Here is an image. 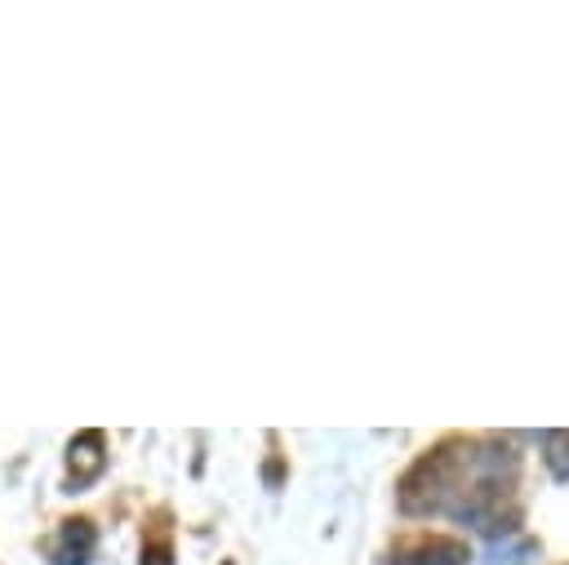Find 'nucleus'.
I'll return each instance as SVG.
<instances>
[{
    "mask_svg": "<svg viewBox=\"0 0 569 565\" xmlns=\"http://www.w3.org/2000/svg\"><path fill=\"white\" fill-rule=\"evenodd\" d=\"M71 485L80 489V485H89L98 472H102V432H80L76 440H71Z\"/></svg>",
    "mask_w": 569,
    "mask_h": 565,
    "instance_id": "nucleus-5",
    "label": "nucleus"
},
{
    "mask_svg": "<svg viewBox=\"0 0 569 565\" xmlns=\"http://www.w3.org/2000/svg\"><path fill=\"white\" fill-rule=\"evenodd\" d=\"M471 552L462 538H449V534H431V538H418L413 547L396 552L391 565H467Z\"/></svg>",
    "mask_w": 569,
    "mask_h": 565,
    "instance_id": "nucleus-3",
    "label": "nucleus"
},
{
    "mask_svg": "<svg viewBox=\"0 0 569 565\" xmlns=\"http://www.w3.org/2000/svg\"><path fill=\"white\" fill-rule=\"evenodd\" d=\"M471 467V445L467 440H440L427 449L400 480V507L409 516H431L445 512L453 494H462V476Z\"/></svg>",
    "mask_w": 569,
    "mask_h": 565,
    "instance_id": "nucleus-1",
    "label": "nucleus"
},
{
    "mask_svg": "<svg viewBox=\"0 0 569 565\" xmlns=\"http://www.w3.org/2000/svg\"><path fill=\"white\" fill-rule=\"evenodd\" d=\"M542 454L556 480H569V432H547L542 436Z\"/></svg>",
    "mask_w": 569,
    "mask_h": 565,
    "instance_id": "nucleus-6",
    "label": "nucleus"
},
{
    "mask_svg": "<svg viewBox=\"0 0 569 565\" xmlns=\"http://www.w3.org/2000/svg\"><path fill=\"white\" fill-rule=\"evenodd\" d=\"M458 521L485 529V534H507L520 525V503L511 494V480H485L476 476L471 489H462V503L449 507Z\"/></svg>",
    "mask_w": 569,
    "mask_h": 565,
    "instance_id": "nucleus-2",
    "label": "nucleus"
},
{
    "mask_svg": "<svg viewBox=\"0 0 569 565\" xmlns=\"http://www.w3.org/2000/svg\"><path fill=\"white\" fill-rule=\"evenodd\" d=\"M93 543H98V534L89 521H67L58 543H53V565H89Z\"/></svg>",
    "mask_w": 569,
    "mask_h": 565,
    "instance_id": "nucleus-4",
    "label": "nucleus"
},
{
    "mask_svg": "<svg viewBox=\"0 0 569 565\" xmlns=\"http://www.w3.org/2000/svg\"><path fill=\"white\" fill-rule=\"evenodd\" d=\"M169 561H173L169 538H156V543H147V547H142V565H169Z\"/></svg>",
    "mask_w": 569,
    "mask_h": 565,
    "instance_id": "nucleus-7",
    "label": "nucleus"
}]
</instances>
